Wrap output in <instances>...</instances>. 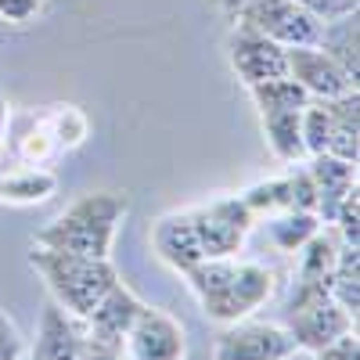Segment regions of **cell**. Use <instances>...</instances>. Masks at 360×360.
<instances>
[{
  "instance_id": "1",
  "label": "cell",
  "mask_w": 360,
  "mask_h": 360,
  "mask_svg": "<svg viewBox=\"0 0 360 360\" xmlns=\"http://www.w3.org/2000/svg\"><path fill=\"white\" fill-rule=\"evenodd\" d=\"M188 288L195 292L198 307L209 321L234 324L259 310L270 295H274L278 274L263 263L252 259H198L191 270H184Z\"/></svg>"
},
{
  "instance_id": "2",
  "label": "cell",
  "mask_w": 360,
  "mask_h": 360,
  "mask_svg": "<svg viewBox=\"0 0 360 360\" xmlns=\"http://www.w3.org/2000/svg\"><path fill=\"white\" fill-rule=\"evenodd\" d=\"M127 217V198L115 191H90L76 198L58 220H51L44 231H37L33 245L47 249H65L79 256H94L108 259L112 242H115V227Z\"/></svg>"
},
{
  "instance_id": "3",
  "label": "cell",
  "mask_w": 360,
  "mask_h": 360,
  "mask_svg": "<svg viewBox=\"0 0 360 360\" xmlns=\"http://www.w3.org/2000/svg\"><path fill=\"white\" fill-rule=\"evenodd\" d=\"M29 266L44 278L54 303L62 310H69L72 317H79V321L94 310L98 299L119 281L112 259H94V256L47 249V245H33Z\"/></svg>"
},
{
  "instance_id": "4",
  "label": "cell",
  "mask_w": 360,
  "mask_h": 360,
  "mask_svg": "<svg viewBox=\"0 0 360 360\" xmlns=\"http://www.w3.org/2000/svg\"><path fill=\"white\" fill-rule=\"evenodd\" d=\"M191 224L198 234V245L205 259H224V256H238V249L245 245V238L256 224V217L249 213V205L238 198H217L202 209H191Z\"/></svg>"
},
{
  "instance_id": "5",
  "label": "cell",
  "mask_w": 360,
  "mask_h": 360,
  "mask_svg": "<svg viewBox=\"0 0 360 360\" xmlns=\"http://www.w3.org/2000/svg\"><path fill=\"white\" fill-rule=\"evenodd\" d=\"M234 15L281 47H314L321 37V18L303 11L295 0H242Z\"/></svg>"
},
{
  "instance_id": "6",
  "label": "cell",
  "mask_w": 360,
  "mask_h": 360,
  "mask_svg": "<svg viewBox=\"0 0 360 360\" xmlns=\"http://www.w3.org/2000/svg\"><path fill=\"white\" fill-rule=\"evenodd\" d=\"M295 353L299 346L285 324L245 321V317L224 324V332L213 346V360H288Z\"/></svg>"
},
{
  "instance_id": "7",
  "label": "cell",
  "mask_w": 360,
  "mask_h": 360,
  "mask_svg": "<svg viewBox=\"0 0 360 360\" xmlns=\"http://www.w3.org/2000/svg\"><path fill=\"white\" fill-rule=\"evenodd\" d=\"M123 346H127L130 360H184L188 356V332L173 314L144 303L130 324Z\"/></svg>"
},
{
  "instance_id": "8",
  "label": "cell",
  "mask_w": 360,
  "mask_h": 360,
  "mask_svg": "<svg viewBox=\"0 0 360 360\" xmlns=\"http://www.w3.org/2000/svg\"><path fill=\"white\" fill-rule=\"evenodd\" d=\"M285 328L288 335L295 339L299 349H324L328 342H335L349 332H356V321L335 303L332 295H321L307 307H295V310H285Z\"/></svg>"
},
{
  "instance_id": "9",
  "label": "cell",
  "mask_w": 360,
  "mask_h": 360,
  "mask_svg": "<svg viewBox=\"0 0 360 360\" xmlns=\"http://www.w3.org/2000/svg\"><path fill=\"white\" fill-rule=\"evenodd\" d=\"M285 65L288 76L310 94V101H335L349 90H356V79L335 62L328 58L317 44L314 47H285Z\"/></svg>"
},
{
  "instance_id": "10",
  "label": "cell",
  "mask_w": 360,
  "mask_h": 360,
  "mask_svg": "<svg viewBox=\"0 0 360 360\" xmlns=\"http://www.w3.org/2000/svg\"><path fill=\"white\" fill-rule=\"evenodd\" d=\"M231 69L238 72L245 86L266 83V79H281L288 76L285 65V47L274 44L270 37H263L259 29L238 22V29L231 33Z\"/></svg>"
},
{
  "instance_id": "11",
  "label": "cell",
  "mask_w": 360,
  "mask_h": 360,
  "mask_svg": "<svg viewBox=\"0 0 360 360\" xmlns=\"http://www.w3.org/2000/svg\"><path fill=\"white\" fill-rule=\"evenodd\" d=\"M141 307H144V303H141V295H137V292H130L123 281H115V285L98 299V307L83 317L86 339H90V342H101V346H115V349H123L127 332H130L134 317L141 314Z\"/></svg>"
},
{
  "instance_id": "12",
  "label": "cell",
  "mask_w": 360,
  "mask_h": 360,
  "mask_svg": "<svg viewBox=\"0 0 360 360\" xmlns=\"http://www.w3.org/2000/svg\"><path fill=\"white\" fill-rule=\"evenodd\" d=\"M152 249L155 256L173 266L176 274L191 270L202 256V245H198V234H195V224H191V213H166L152 224Z\"/></svg>"
},
{
  "instance_id": "13",
  "label": "cell",
  "mask_w": 360,
  "mask_h": 360,
  "mask_svg": "<svg viewBox=\"0 0 360 360\" xmlns=\"http://www.w3.org/2000/svg\"><path fill=\"white\" fill-rule=\"evenodd\" d=\"M83 342H86L83 321L72 317L69 310H62L51 299V303L44 307V317H40V335H37L33 356L37 360H79Z\"/></svg>"
},
{
  "instance_id": "14",
  "label": "cell",
  "mask_w": 360,
  "mask_h": 360,
  "mask_svg": "<svg viewBox=\"0 0 360 360\" xmlns=\"http://www.w3.org/2000/svg\"><path fill=\"white\" fill-rule=\"evenodd\" d=\"M307 169H310L314 188H317V220L321 224H332L339 202L356 188V166L353 162H342L335 155H314V162Z\"/></svg>"
},
{
  "instance_id": "15",
  "label": "cell",
  "mask_w": 360,
  "mask_h": 360,
  "mask_svg": "<svg viewBox=\"0 0 360 360\" xmlns=\"http://www.w3.org/2000/svg\"><path fill=\"white\" fill-rule=\"evenodd\" d=\"M324 108H328V152L324 155H335V159L356 166V155H360V94L349 90V94H342L335 101H324Z\"/></svg>"
},
{
  "instance_id": "16",
  "label": "cell",
  "mask_w": 360,
  "mask_h": 360,
  "mask_svg": "<svg viewBox=\"0 0 360 360\" xmlns=\"http://www.w3.org/2000/svg\"><path fill=\"white\" fill-rule=\"evenodd\" d=\"M317 47H321L328 58H335V62L356 79V76H360V22H356V11L321 22Z\"/></svg>"
},
{
  "instance_id": "17",
  "label": "cell",
  "mask_w": 360,
  "mask_h": 360,
  "mask_svg": "<svg viewBox=\"0 0 360 360\" xmlns=\"http://www.w3.org/2000/svg\"><path fill=\"white\" fill-rule=\"evenodd\" d=\"M342 238L335 227H321L310 242L299 249V263H295V281H321L328 285V278H332V270L339 263V252H342Z\"/></svg>"
},
{
  "instance_id": "18",
  "label": "cell",
  "mask_w": 360,
  "mask_h": 360,
  "mask_svg": "<svg viewBox=\"0 0 360 360\" xmlns=\"http://www.w3.org/2000/svg\"><path fill=\"white\" fill-rule=\"evenodd\" d=\"M263 134L266 144L281 162H303L307 148H303V108H288V112H263Z\"/></svg>"
},
{
  "instance_id": "19",
  "label": "cell",
  "mask_w": 360,
  "mask_h": 360,
  "mask_svg": "<svg viewBox=\"0 0 360 360\" xmlns=\"http://www.w3.org/2000/svg\"><path fill=\"white\" fill-rule=\"evenodd\" d=\"M58 188V176L44 166H22L0 173V202L4 205H37L47 202Z\"/></svg>"
},
{
  "instance_id": "20",
  "label": "cell",
  "mask_w": 360,
  "mask_h": 360,
  "mask_svg": "<svg viewBox=\"0 0 360 360\" xmlns=\"http://www.w3.org/2000/svg\"><path fill=\"white\" fill-rule=\"evenodd\" d=\"M321 231L317 213H295V209H285V213H274L266 220V238L274 242V249L281 252H299L310 238Z\"/></svg>"
},
{
  "instance_id": "21",
  "label": "cell",
  "mask_w": 360,
  "mask_h": 360,
  "mask_svg": "<svg viewBox=\"0 0 360 360\" xmlns=\"http://www.w3.org/2000/svg\"><path fill=\"white\" fill-rule=\"evenodd\" d=\"M328 295L356 321L360 317V249L353 245H342L339 252V263L328 278Z\"/></svg>"
},
{
  "instance_id": "22",
  "label": "cell",
  "mask_w": 360,
  "mask_h": 360,
  "mask_svg": "<svg viewBox=\"0 0 360 360\" xmlns=\"http://www.w3.org/2000/svg\"><path fill=\"white\" fill-rule=\"evenodd\" d=\"M249 94H252V105L259 108V115L263 112H288V108H307L310 105V94L292 76L256 83V86H249Z\"/></svg>"
},
{
  "instance_id": "23",
  "label": "cell",
  "mask_w": 360,
  "mask_h": 360,
  "mask_svg": "<svg viewBox=\"0 0 360 360\" xmlns=\"http://www.w3.org/2000/svg\"><path fill=\"white\" fill-rule=\"evenodd\" d=\"M58 152H62V144H58L51 123H47V115L44 119H29L25 130L15 137V155L25 162V166H44L51 162Z\"/></svg>"
},
{
  "instance_id": "24",
  "label": "cell",
  "mask_w": 360,
  "mask_h": 360,
  "mask_svg": "<svg viewBox=\"0 0 360 360\" xmlns=\"http://www.w3.org/2000/svg\"><path fill=\"white\" fill-rule=\"evenodd\" d=\"M242 202L249 205L252 217H274V213H285L288 209V176H274V180H263V184L249 188L242 195Z\"/></svg>"
},
{
  "instance_id": "25",
  "label": "cell",
  "mask_w": 360,
  "mask_h": 360,
  "mask_svg": "<svg viewBox=\"0 0 360 360\" xmlns=\"http://www.w3.org/2000/svg\"><path fill=\"white\" fill-rule=\"evenodd\" d=\"M47 123H51V130H54V137H58V144H62V148H79L86 141V130H90L86 115L76 105H58L47 115Z\"/></svg>"
},
{
  "instance_id": "26",
  "label": "cell",
  "mask_w": 360,
  "mask_h": 360,
  "mask_svg": "<svg viewBox=\"0 0 360 360\" xmlns=\"http://www.w3.org/2000/svg\"><path fill=\"white\" fill-rule=\"evenodd\" d=\"M303 148H307V159L328 152V108H324V101H310L303 108Z\"/></svg>"
},
{
  "instance_id": "27",
  "label": "cell",
  "mask_w": 360,
  "mask_h": 360,
  "mask_svg": "<svg viewBox=\"0 0 360 360\" xmlns=\"http://www.w3.org/2000/svg\"><path fill=\"white\" fill-rule=\"evenodd\" d=\"M332 227L339 231V238H342L346 245L360 249V188H353V191H349V195L339 202Z\"/></svg>"
},
{
  "instance_id": "28",
  "label": "cell",
  "mask_w": 360,
  "mask_h": 360,
  "mask_svg": "<svg viewBox=\"0 0 360 360\" xmlns=\"http://www.w3.org/2000/svg\"><path fill=\"white\" fill-rule=\"evenodd\" d=\"M288 209H295V213H317V188H314L310 169L288 173Z\"/></svg>"
},
{
  "instance_id": "29",
  "label": "cell",
  "mask_w": 360,
  "mask_h": 360,
  "mask_svg": "<svg viewBox=\"0 0 360 360\" xmlns=\"http://www.w3.org/2000/svg\"><path fill=\"white\" fill-rule=\"evenodd\" d=\"M295 4L303 8V11H310L314 18H321V22L356 11V0H295Z\"/></svg>"
},
{
  "instance_id": "30",
  "label": "cell",
  "mask_w": 360,
  "mask_h": 360,
  "mask_svg": "<svg viewBox=\"0 0 360 360\" xmlns=\"http://www.w3.org/2000/svg\"><path fill=\"white\" fill-rule=\"evenodd\" d=\"M314 356L317 360H360V339H356V332H349L335 342H328L324 349H317Z\"/></svg>"
},
{
  "instance_id": "31",
  "label": "cell",
  "mask_w": 360,
  "mask_h": 360,
  "mask_svg": "<svg viewBox=\"0 0 360 360\" xmlns=\"http://www.w3.org/2000/svg\"><path fill=\"white\" fill-rule=\"evenodd\" d=\"M18 356H22V335L15 321L0 310V360H18Z\"/></svg>"
},
{
  "instance_id": "32",
  "label": "cell",
  "mask_w": 360,
  "mask_h": 360,
  "mask_svg": "<svg viewBox=\"0 0 360 360\" xmlns=\"http://www.w3.org/2000/svg\"><path fill=\"white\" fill-rule=\"evenodd\" d=\"M40 11V0H0V18L8 22H29Z\"/></svg>"
},
{
  "instance_id": "33",
  "label": "cell",
  "mask_w": 360,
  "mask_h": 360,
  "mask_svg": "<svg viewBox=\"0 0 360 360\" xmlns=\"http://www.w3.org/2000/svg\"><path fill=\"white\" fill-rule=\"evenodd\" d=\"M79 360H123V349H115V346H101V342H83V353Z\"/></svg>"
},
{
  "instance_id": "34",
  "label": "cell",
  "mask_w": 360,
  "mask_h": 360,
  "mask_svg": "<svg viewBox=\"0 0 360 360\" xmlns=\"http://www.w3.org/2000/svg\"><path fill=\"white\" fill-rule=\"evenodd\" d=\"M4 127H8V101L0 98V141H4Z\"/></svg>"
},
{
  "instance_id": "35",
  "label": "cell",
  "mask_w": 360,
  "mask_h": 360,
  "mask_svg": "<svg viewBox=\"0 0 360 360\" xmlns=\"http://www.w3.org/2000/svg\"><path fill=\"white\" fill-rule=\"evenodd\" d=\"M213 4H217V8H224V11H234L238 4H242V0H213Z\"/></svg>"
},
{
  "instance_id": "36",
  "label": "cell",
  "mask_w": 360,
  "mask_h": 360,
  "mask_svg": "<svg viewBox=\"0 0 360 360\" xmlns=\"http://www.w3.org/2000/svg\"><path fill=\"white\" fill-rule=\"evenodd\" d=\"M29 360H37V356H29Z\"/></svg>"
}]
</instances>
